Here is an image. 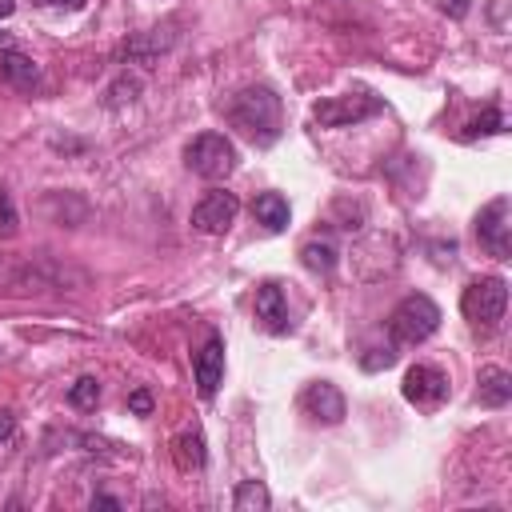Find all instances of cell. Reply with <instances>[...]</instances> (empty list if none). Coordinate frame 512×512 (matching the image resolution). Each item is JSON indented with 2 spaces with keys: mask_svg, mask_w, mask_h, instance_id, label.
<instances>
[{
  "mask_svg": "<svg viewBox=\"0 0 512 512\" xmlns=\"http://www.w3.org/2000/svg\"><path fill=\"white\" fill-rule=\"evenodd\" d=\"M228 124L256 148H272L280 140V96L268 84H252L244 92H236L224 108Z\"/></svg>",
  "mask_w": 512,
  "mask_h": 512,
  "instance_id": "6da1fadb",
  "label": "cell"
},
{
  "mask_svg": "<svg viewBox=\"0 0 512 512\" xmlns=\"http://www.w3.org/2000/svg\"><path fill=\"white\" fill-rule=\"evenodd\" d=\"M504 308H508V280L504 276H476L460 296V312L476 336H492L504 320Z\"/></svg>",
  "mask_w": 512,
  "mask_h": 512,
  "instance_id": "7a4b0ae2",
  "label": "cell"
},
{
  "mask_svg": "<svg viewBox=\"0 0 512 512\" xmlns=\"http://www.w3.org/2000/svg\"><path fill=\"white\" fill-rule=\"evenodd\" d=\"M436 328H440V308H436V300L424 296V292L404 296V300L388 312V336H392L396 348H404V344H424Z\"/></svg>",
  "mask_w": 512,
  "mask_h": 512,
  "instance_id": "3957f363",
  "label": "cell"
},
{
  "mask_svg": "<svg viewBox=\"0 0 512 512\" xmlns=\"http://www.w3.org/2000/svg\"><path fill=\"white\" fill-rule=\"evenodd\" d=\"M236 144L224 136V132H200L196 140H188L184 148V164L188 172L204 176V180H224L232 168H236Z\"/></svg>",
  "mask_w": 512,
  "mask_h": 512,
  "instance_id": "277c9868",
  "label": "cell"
},
{
  "mask_svg": "<svg viewBox=\"0 0 512 512\" xmlns=\"http://www.w3.org/2000/svg\"><path fill=\"white\" fill-rule=\"evenodd\" d=\"M376 112H384V100L372 92H344V96H328L312 104V120L320 128H352Z\"/></svg>",
  "mask_w": 512,
  "mask_h": 512,
  "instance_id": "5b68a950",
  "label": "cell"
},
{
  "mask_svg": "<svg viewBox=\"0 0 512 512\" xmlns=\"http://www.w3.org/2000/svg\"><path fill=\"white\" fill-rule=\"evenodd\" d=\"M476 240L492 260L512 256V200L496 196L476 212Z\"/></svg>",
  "mask_w": 512,
  "mask_h": 512,
  "instance_id": "8992f818",
  "label": "cell"
},
{
  "mask_svg": "<svg viewBox=\"0 0 512 512\" xmlns=\"http://www.w3.org/2000/svg\"><path fill=\"white\" fill-rule=\"evenodd\" d=\"M400 392H404V400L416 404L420 412H436V408L452 396V384H448V376H444L436 364H412V368L404 372Z\"/></svg>",
  "mask_w": 512,
  "mask_h": 512,
  "instance_id": "52a82bcc",
  "label": "cell"
},
{
  "mask_svg": "<svg viewBox=\"0 0 512 512\" xmlns=\"http://www.w3.org/2000/svg\"><path fill=\"white\" fill-rule=\"evenodd\" d=\"M236 212H240V200H236L232 192H224V188H212L204 200H196V208H192V228L204 232V236H220V232L232 228Z\"/></svg>",
  "mask_w": 512,
  "mask_h": 512,
  "instance_id": "ba28073f",
  "label": "cell"
},
{
  "mask_svg": "<svg viewBox=\"0 0 512 512\" xmlns=\"http://www.w3.org/2000/svg\"><path fill=\"white\" fill-rule=\"evenodd\" d=\"M300 408L308 420L316 424H340L344 420V392L332 384V380H312L304 392H300Z\"/></svg>",
  "mask_w": 512,
  "mask_h": 512,
  "instance_id": "9c48e42d",
  "label": "cell"
},
{
  "mask_svg": "<svg viewBox=\"0 0 512 512\" xmlns=\"http://www.w3.org/2000/svg\"><path fill=\"white\" fill-rule=\"evenodd\" d=\"M192 376H196V392L204 396V400H212L216 396V388H220V380H224V340L212 332L208 340H204V348L192 356Z\"/></svg>",
  "mask_w": 512,
  "mask_h": 512,
  "instance_id": "30bf717a",
  "label": "cell"
},
{
  "mask_svg": "<svg viewBox=\"0 0 512 512\" xmlns=\"http://www.w3.org/2000/svg\"><path fill=\"white\" fill-rule=\"evenodd\" d=\"M252 308H256V320H260L264 332H272V336L292 332V316H288V300H284L280 284L264 280V284L256 288V304H252Z\"/></svg>",
  "mask_w": 512,
  "mask_h": 512,
  "instance_id": "8fae6325",
  "label": "cell"
},
{
  "mask_svg": "<svg viewBox=\"0 0 512 512\" xmlns=\"http://www.w3.org/2000/svg\"><path fill=\"white\" fill-rule=\"evenodd\" d=\"M480 408H504L512 400V376L500 364H484L480 368V388H476Z\"/></svg>",
  "mask_w": 512,
  "mask_h": 512,
  "instance_id": "7c38bea8",
  "label": "cell"
},
{
  "mask_svg": "<svg viewBox=\"0 0 512 512\" xmlns=\"http://www.w3.org/2000/svg\"><path fill=\"white\" fill-rule=\"evenodd\" d=\"M252 220L264 228V232H284L288 228V200L280 192H260L252 200Z\"/></svg>",
  "mask_w": 512,
  "mask_h": 512,
  "instance_id": "4fadbf2b",
  "label": "cell"
},
{
  "mask_svg": "<svg viewBox=\"0 0 512 512\" xmlns=\"http://www.w3.org/2000/svg\"><path fill=\"white\" fill-rule=\"evenodd\" d=\"M0 76H4L12 88L32 92V88H36V80H40V68H36L24 52H16V48H12V52H4V56H0Z\"/></svg>",
  "mask_w": 512,
  "mask_h": 512,
  "instance_id": "5bb4252c",
  "label": "cell"
},
{
  "mask_svg": "<svg viewBox=\"0 0 512 512\" xmlns=\"http://www.w3.org/2000/svg\"><path fill=\"white\" fill-rule=\"evenodd\" d=\"M172 456H176V468H180V472L204 468V460H208V452H204V432H200V428H184V432L172 440Z\"/></svg>",
  "mask_w": 512,
  "mask_h": 512,
  "instance_id": "9a60e30c",
  "label": "cell"
},
{
  "mask_svg": "<svg viewBox=\"0 0 512 512\" xmlns=\"http://www.w3.org/2000/svg\"><path fill=\"white\" fill-rule=\"evenodd\" d=\"M268 504H272V496H268V488L260 480H240L236 492H232V508L236 512H268Z\"/></svg>",
  "mask_w": 512,
  "mask_h": 512,
  "instance_id": "2e32d148",
  "label": "cell"
},
{
  "mask_svg": "<svg viewBox=\"0 0 512 512\" xmlns=\"http://www.w3.org/2000/svg\"><path fill=\"white\" fill-rule=\"evenodd\" d=\"M496 132H504V112H500V104H488L476 120H468L464 124V132H460V140H476V136H496Z\"/></svg>",
  "mask_w": 512,
  "mask_h": 512,
  "instance_id": "e0dca14e",
  "label": "cell"
},
{
  "mask_svg": "<svg viewBox=\"0 0 512 512\" xmlns=\"http://www.w3.org/2000/svg\"><path fill=\"white\" fill-rule=\"evenodd\" d=\"M300 260H304V268L328 276V272L336 268V248H332L328 240H308V244L300 248Z\"/></svg>",
  "mask_w": 512,
  "mask_h": 512,
  "instance_id": "ac0fdd59",
  "label": "cell"
},
{
  "mask_svg": "<svg viewBox=\"0 0 512 512\" xmlns=\"http://www.w3.org/2000/svg\"><path fill=\"white\" fill-rule=\"evenodd\" d=\"M68 404L80 408V412L96 408V404H100V380H96V376H80V380L68 388Z\"/></svg>",
  "mask_w": 512,
  "mask_h": 512,
  "instance_id": "d6986e66",
  "label": "cell"
},
{
  "mask_svg": "<svg viewBox=\"0 0 512 512\" xmlns=\"http://www.w3.org/2000/svg\"><path fill=\"white\" fill-rule=\"evenodd\" d=\"M392 364H396V344L372 348V356H360V368L364 372H380V368H392Z\"/></svg>",
  "mask_w": 512,
  "mask_h": 512,
  "instance_id": "ffe728a7",
  "label": "cell"
},
{
  "mask_svg": "<svg viewBox=\"0 0 512 512\" xmlns=\"http://www.w3.org/2000/svg\"><path fill=\"white\" fill-rule=\"evenodd\" d=\"M0 236H16V208L4 184H0Z\"/></svg>",
  "mask_w": 512,
  "mask_h": 512,
  "instance_id": "44dd1931",
  "label": "cell"
},
{
  "mask_svg": "<svg viewBox=\"0 0 512 512\" xmlns=\"http://www.w3.org/2000/svg\"><path fill=\"white\" fill-rule=\"evenodd\" d=\"M128 412L132 416H152V392L148 388H132L128 392Z\"/></svg>",
  "mask_w": 512,
  "mask_h": 512,
  "instance_id": "7402d4cb",
  "label": "cell"
},
{
  "mask_svg": "<svg viewBox=\"0 0 512 512\" xmlns=\"http://www.w3.org/2000/svg\"><path fill=\"white\" fill-rule=\"evenodd\" d=\"M12 436H16V416L0 408V444H4V440H12Z\"/></svg>",
  "mask_w": 512,
  "mask_h": 512,
  "instance_id": "603a6c76",
  "label": "cell"
},
{
  "mask_svg": "<svg viewBox=\"0 0 512 512\" xmlns=\"http://www.w3.org/2000/svg\"><path fill=\"white\" fill-rule=\"evenodd\" d=\"M92 508H120V500H112V496H92Z\"/></svg>",
  "mask_w": 512,
  "mask_h": 512,
  "instance_id": "cb8c5ba5",
  "label": "cell"
},
{
  "mask_svg": "<svg viewBox=\"0 0 512 512\" xmlns=\"http://www.w3.org/2000/svg\"><path fill=\"white\" fill-rule=\"evenodd\" d=\"M44 4H52V8H84V0H44Z\"/></svg>",
  "mask_w": 512,
  "mask_h": 512,
  "instance_id": "d4e9b609",
  "label": "cell"
},
{
  "mask_svg": "<svg viewBox=\"0 0 512 512\" xmlns=\"http://www.w3.org/2000/svg\"><path fill=\"white\" fill-rule=\"evenodd\" d=\"M12 12H16V0H0V20L12 16Z\"/></svg>",
  "mask_w": 512,
  "mask_h": 512,
  "instance_id": "484cf974",
  "label": "cell"
},
{
  "mask_svg": "<svg viewBox=\"0 0 512 512\" xmlns=\"http://www.w3.org/2000/svg\"><path fill=\"white\" fill-rule=\"evenodd\" d=\"M0 52H12V40L8 36H0Z\"/></svg>",
  "mask_w": 512,
  "mask_h": 512,
  "instance_id": "4316f807",
  "label": "cell"
}]
</instances>
